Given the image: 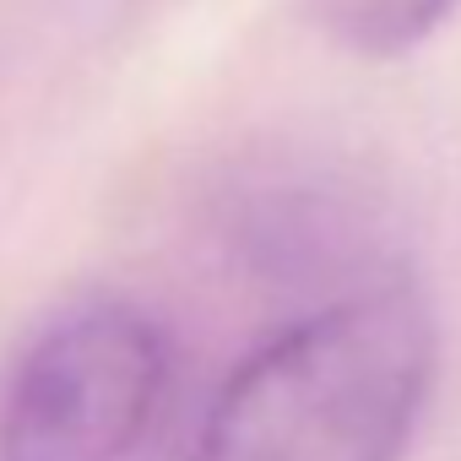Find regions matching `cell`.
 Returning <instances> with one entry per match:
<instances>
[{
  "label": "cell",
  "mask_w": 461,
  "mask_h": 461,
  "mask_svg": "<svg viewBox=\"0 0 461 461\" xmlns=\"http://www.w3.org/2000/svg\"><path fill=\"white\" fill-rule=\"evenodd\" d=\"M418 288L369 283L272 342L212 396L190 461H402L434 385Z\"/></svg>",
  "instance_id": "cell-1"
},
{
  "label": "cell",
  "mask_w": 461,
  "mask_h": 461,
  "mask_svg": "<svg viewBox=\"0 0 461 461\" xmlns=\"http://www.w3.org/2000/svg\"><path fill=\"white\" fill-rule=\"evenodd\" d=\"M174 391L168 331L98 299L44 326L0 391V461H141Z\"/></svg>",
  "instance_id": "cell-2"
},
{
  "label": "cell",
  "mask_w": 461,
  "mask_h": 461,
  "mask_svg": "<svg viewBox=\"0 0 461 461\" xmlns=\"http://www.w3.org/2000/svg\"><path fill=\"white\" fill-rule=\"evenodd\" d=\"M304 6L331 44L364 60H391L418 50L461 0H304Z\"/></svg>",
  "instance_id": "cell-3"
}]
</instances>
